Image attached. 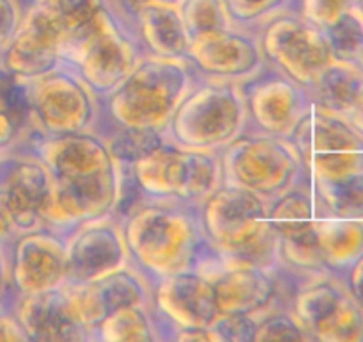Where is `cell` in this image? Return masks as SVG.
<instances>
[{
    "mask_svg": "<svg viewBox=\"0 0 363 342\" xmlns=\"http://www.w3.org/2000/svg\"><path fill=\"white\" fill-rule=\"evenodd\" d=\"M354 6L358 8V11L363 15V0H354Z\"/></svg>",
    "mask_w": 363,
    "mask_h": 342,
    "instance_id": "obj_47",
    "label": "cell"
},
{
    "mask_svg": "<svg viewBox=\"0 0 363 342\" xmlns=\"http://www.w3.org/2000/svg\"><path fill=\"white\" fill-rule=\"evenodd\" d=\"M47 164L27 148L0 155V204L11 214L20 233L45 226L41 211L54 187Z\"/></svg>",
    "mask_w": 363,
    "mask_h": 342,
    "instance_id": "obj_16",
    "label": "cell"
},
{
    "mask_svg": "<svg viewBox=\"0 0 363 342\" xmlns=\"http://www.w3.org/2000/svg\"><path fill=\"white\" fill-rule=\"evenodd\" d=\"M226 8L235 26L258 31L277 13L296 8V0H226Z\"/></svg>",
    "mask_w": 363,
    "mask_h": 342,
    "instance_id": "obj_34",
    "label": "cell"
},
{
    "mask_svg": "<svg viewBox=\"0 0 363 342\" xmlns=\"http://www.w3.org/2000/svg\"><path fill=\"white\" fill-rule=\"evenodd\" d=\"M271 202L223 184L200 209V223L212 260L281 271L280 239L267 221Z\"/></svg>",
    "mask_w": 363,
    "mask_h": 342,
    "instance_id": "obj_3",
    "label": "cell"
},
{
    "mask_svg": "<svg viewBox=\"0 0 363 342\" xmlns=\"http://www.w3.org/2000/svg\"><path fill=\"white\" fill-rule=\"evenodd\" d=\"M27 88L30 134H82L102 127V99L66 62L40 79L29 80Z\"/></svg>",
    "mask_w": 363,
    "mask_h": 342,
    "instance_id": "obj_7",
    "label": "cell"
},
{
    "mask_svg": "<svg viewBox=\"0 0 363 342\" xmlns=\"http://www.w3.org/2000/svg\"><path fill=\"white\" fill-rule=\"evenodd\" d=\"M143 55L132 22L107 2L89 26L68 34L61 45L62 62L72 66L100 99L127 79Z\"/></svg>",
    "mask_w": 363,
    "mask_h": 342,
    "instance_id": "obj_5",
    "label": "cell"
},
{
    "mask_svg": "<svg viewBox=\"0 0 363 342\" xmlns=\"http://www.w3.org/2000/svg\"><path fill=\"white\" fill-rule=\"evenodd\" d=\"M65 38V31L50 11L27 4L18 33L0 54V72L27 82L47 75L62 62Z\"/></svg>",
    "mask_w": 363,
    "mask_h": 342,
    "instance_id": "obj_18",
    "label": "cell"
},
{
    "mask_svg": "<svg viewBox=\"0 0 363 342\" xmlns=\"http://www.w3.org/2000/svg\"><path fill=\"white\" fill-rule=\"evenodd\" d=\"M121 223L132 264L152 282L200 270L212 257L198 209L178 200H139Z\"/></svg>",
    "mask_w": 363,
    "mask_h": 342,
    "instance_id": "obj_1",
    "label": "cell"
},
{
    "mask_svg": "<svg viewBox=\"0 0 363 342\" xmlns=\"http://www.w3.org/2000/svg\"><path fill=\"white\" fill-rule=\"evenodd\" d=\"M178 6L191 40L235 26L230 18L226 0H178Z\"/></svg>",
    "mask_w": 363,
    "mask_h": 342,
    "instance_id": "obj_32",
    "label": "cell"
},
{
    "mask_svg": "<svg viewBox=\"0 0 363 342\" xmlns=\"http://www.w3.org/2000/svg\"><path fill=\"white\" fill-rule=\"evenodd\" d=\"M319 218L363 219V173L310 182Z\"/></svg>",
    "mask_w": 363,
    "mask_h": 342,
    "instance_id": "obj_29",
    "label": "cell"
},
{
    "mask_svg": "<svg viewBox=\"0 0 363 342\" xmlns=\"http://www.w3.org/2000/svg\"><path fill=\"white\" fill-rule=\"evenodd\" d=\"M324 36L333 59L356 62L363 52V15L356 6H351L324 29Z\"/></svg>",
    "mask_w": 363,
    "mask_h": 342,
    "instance_id": "obj_31",
    "label": "cell"
},
{
    "mask_svg": "<svg viewBox=\"0 0 363 342\" xmlns=\"http://www.w3.org/2000/svg\"><path fill=\"white\" fill-rule=\"evenodd\" d=\"M196 82L198 73L187 57L145 54L127 79L102 99V125L162 136Z\"/></svg>",
    "mask_w": 363,
    "mask_h": 342,
    "instance_id": "obj_2",
    "label": "cell"
},
{
    "mask_svg": "<svg viewBox=\"0 0 363 342\" xmlns=\"http://www.w3.org/2000/svg\"><path fill=\"white\" fill-rule=\"evenodd\" d=\"M127 184V164L120 160L109 170L86 179H55L41 211L45 226L66 233L86 221L118 216Z\"/></svg>",
    "mask_w": 363,
    "mask_h": 342,
    "instance_id": "obj_10",
    "label": "cell"
},
{
    "mask_svg": "<svg viewBox=\"0 0 363 342\" xmlns=\"http://www.w3.org/2000/svg\"><path fill=\"white\" fill-rule=\"evenodd\" d=\"M305 179L335 180L363 173V134L342 114L310 107L292 136Z\"/></svg>",
    "mask_w": 363,
    "mask_h": 342,
    "instance_id": "obj_8",
    "label": "cell"
},
{
    "mask_svg": "<svg viewBox=\"0 0 363 342\" xmlns=\"http://www.w3.org/2000/svg\"><path fill=\"white\" fill-rule=\"evenodd\" d=\"M153 314L160 330L173 331L184 328H211L219 317L212 278L201 270H189L169 275L153 282Z\"/></svg>",
    "mask_w": 363,
    "mask_h": 342,
    "instance_id": "obj_17",
    "label": "cell"
},
{
    "mask_svg": "<svg viewBox=\"0 0 363 342\" xmlns=\"http://www.w3.org/2000/svg\"><path fill=\"white\" fill-rule=\"evenodd\" d=\"M69 285L80 317L91 330V337L100 321L114 310L130 305L152 307L153 302V282L134 264L99 280Z\"/></svg>",
    "mask_w": 363,
    "mask_h": 342,
    "instance_id": "obj_22",
    "label": "cell"
},
{
    "mask_svg": "<svg viewBox=\"0 0 363 342\" xmlns=\"http://www.w3.org/2000/svg\"><path fill=\"white\" fill-rule=\"evenodd\" d=\"M317 218L319 214L315 198L308 180L291 187L269 204L267 221L280 241L294 239L312 232Z\"/></svg>",
    "mask_w": 363,
    "mask_h": 342,
    "instance_id": "obj_27",
    "label": "cell"
},
{
    "mask_svg": "<svg viewBox=\"0 0 363 342\" xmlns=\"http://www.w3.org/2000/svg\"><path fill=\"white\" fill-rule=\"evenodd\" d=\"M107 6L114 9L116 13H120L123 18H127L128 22H132V15L138 11L141 6H145L150 0H106Z\"/></svg>",
    "mask_w": 363,
    "mask_h": 342,
    "instance_id": "obj_45",
    "label": "cell"
},
{
    "mask_svg": "<svg viewBox=\"0 0 363 342\" xmlns=\"http://www.w3.org/2000/svg\"><path fill=\"white\" fill-rule=\"evenodd\" d=\"M345 118H347L349 123H351L356 131L363 134V95L359 96L358 102L352 106V109L345 114Z\"/></svg>",
    "mask_w": 363,
    "mask_h": 342,
    "instance_id": "obj_46",
    "label": "cell"
},
{
    "mask_svg": "<svg viewBox=\"0 0 363 342\" xmlns=\"http://www.w3.org/2000/svg\"><path fill=\"white\" fill-rule=\"evenodd\" d=\"M246 132L242 84L198 75L162 132V141L193 152L221 153Z\"/></svg>",
    "mask_w": 363,
    "mask_h": 342,
    "instance_id": "obj_4",
    "label": "cell"
},
{
    "mask_svg": "<svg viewBox=\"0 0 363 342\" xmlns=\"http://www.w3.org/2000/svg\"><path fill=\"white\" fill-rule=\"evenodd\" d=\"M20 236L11 214L6 211V207L0 204V248H9V244L15 241V237Z\"/></svg>",
    "mask_w": 363,
    "mask_h": 342,
    "instance_id": "obj_44",
    "label": "cell"
},
{
    "mask_svg": "<svg viewBox=\"0 0 363 342\" xmlns=\"http://www.w3.org/2000/svg\"><path fill=\"white\" fill-rule=\"evenodd\" d=\"M291 312L310 341L363 342V309L338 275L308 278L299 285Z\"/></svg>",
    "mask_w": 363,
    "mask_h": 342,
    "instance_id": "obj_11",
    "label": "cell"
},
{
    "mask_svg": "<svg viewBox=\"0 0 363 342\" xmlns=\"http://www.w3.org/2000/svg\"><path fill=\"white\" fill-rule=\"evenodd\" d=\"M187 61L200 77L244 84L267 68L257 29L232 26L193 38Z\"/></svg>",
    "mask_w": 363,
    "mask_h": 342,
    "instance_id": "obj_13",
    "label": "cell"
},
{
    "mask_svg": "<svg viewBox=\"0 0 363 342\" xmlns=\"http://www.w3.org/2000/svg\"><path fill=\"white\" fill-rule=\"evenodd\" d=\"M26 2L50 11L66 36L89 26L106 8V0H26Z\"/></svg>",
    "mask_w": 363,
    "mask_h": 342,
    "instance_id": "obj_33",
    "label": "cell"
},
{
    "mask_svg": "<svg viewBox=\"0 0 363 342\" xmlns=\"http://www.w3.org/2000/svg\"><path fill=\"white\" fill-rule=\"evenodd\" d=\"M143 200H177L184 184L186 150L160 143L127 166Z\"/></svg>",
    "mask_w": 363,
    "mask_h": 342,
    "instance_id": "obj_24",
    "label": "cell"
},
{
    "mask_svg": "<svg viewBox=\"0 0 363 342\" xmlns=\"http://www.w3.org/2000/svg\"><path fill=\"white\" fill-rule=\"evenodd\" d=\"M26 8V0H0V54L18 33Z\"/></svg>",
    "mask_w": 363,
    "mask_h": 342,
    "instance_id": "obj_39",
    "label": "cell"
},
{
    "mask_svg": "<svg viewBox=\"0 0 363 342\" xmlns=\"http://www.w3.org/2000/svg\"><path fill=\"white\" fill-rule=\"evenodd\" d=\"M351 6H354V0H296L299 15L323 31Z\"/></svg>",
    "mask_w": 363,
    "mask_h": 342,
    "instance_id": "obj_36",
    "label": "cell"
},
{
    "mask_svg": "<svg viewBox=\"0 0 363 342\" xmlns=\"http://www.w3.org/2000/svg\"><path fill=\"white\" fill-rule=\"evenodd\" d=\"M8 253L13 298L54 291L68 284L65 233L59 230L40 226L20 233L9 244Z\"/></svg>",
    "mask_w": 363,
    "mask_h": 342,
    "instance_id": "obj_15",
    "label": "cell"
},
{
    "mask_svg": "<svg viewBox=\"0 0 363 342\" xmlns=\"http://www.w3.org/2000/svg\"><path fill=\"white\" fill-rule=\"evenodd\" d=\"M9 309L30 342L91 341V330L80 317L69 284L54 291L15 296Z\"/></svg>",
    "mask_w": 363,
    "mask_h": 342,
    "instance_id": "obj_19",
    "label": "cell"
},
{
    "mask_svg": "<svg viewBox=\"0 0 363 342\" xmlns=\"http://www.w3.org/2000/svg\"><path fill=\"white\" fill-rule=\"evenodd\" d=\"M219 155L225 184L269 202L306 180L298 148L287 138L247 131Z\"/></svg>",
    "mask_w": 363,
    "mask_h": 342,
    "instance_id": "obj_6",
    "label": "cell"
},
{
    "mask_svg": "<svg viewBox=\"0 0 363 342\" xmlns=\"http://www.w3.org/2000/svg\"><path fill=\"white\" fill-rule=\"evenodd\" d=\"M247 131L292 139L312 107L308 92L278 70L267 68L242 84Z\"/></svg>",
    "mask_w": 363,
    "mask_h": 342,
    "instance_id": "obj_12",
    "label": "cell"
},
{
    "mask_svg": "<svg viewBox=\"0 0 363 342\" xmlns=\"http://www.w3.org/2000/svg\"><path fill=\"white\" fill-rule=\"evenodd\" d=\"M20 148L36 153L54 179H86L118 162L102 132L41 136L30 134Z\"/></svg>",
    "mask_w": 363,
    "mask_h": 342,
    "instance_id": "obj_20",
    "label": "cell"
},
{
    "mask_svg": "<svg viewBox=\"0 0 363 342\" xmlns=\"http://www.w3.org/2000/svg\"><path fill=\"white\" fill-rule=\"evenodd\" d=\"M27 335L15 314L0 305V342H26Z\"/></svg>",
    "mask_w": 363,
    "mask_h": 342,
    "instance_id": "obj_40",
    "label": "cell"
},
{
    "mask_svg": "<svg viewBox=\"0 0 363 342\" xmlns=\"http://www.w3.org/2000/svg\"><path fill=\"white\" fill-rule=\"evenodd\" d=\"M356 65H358L359 68H362V72H363V52H362V55H359L358 61H356Z\"/></svg>",
    "mask_w": 363,
    "mask_h": 342,
    "instance_id": "obj_48",
    "label": "cell"
},
{
    "mask_svg": "<svg viewBox=\"0 0 363 342\" xmlns=\"http://www.w3.org/2000/svg\"><path fill=\"white\" fill-rule=\"evenodd\" d=\"M164 338L152 307L130 305L111 312L93 330L91 341L153 342Z\"/></svg>",
    "mask_w": 363,
    "mask_h": 342,
    "instance_id": "obj_28",
    "label": "cell"
},
{
    "mask_svg": "<svg viewBox=\"0 0 363 342\" xmlns=\"http://www.w3.org/2000/svg\"><path fill=\"white\" fill-rule=\"evenodd\" d=\"M257 316H219L212 324L218 342H253L257 331Z\"/></svg>",
    "mask_w": 363,
    "mask_h": 342,
    "instance_id": "obj_37",
    "label": "cell"
},
{
    "mask_svg": "<svg viewBox=\"0 0 363 342\" xmlns=\"http://www.w3.org/2000/svg\"><path fill=\"white\" fill-rule=\"evenodd\" d=\"M68 284H87L130 266L123 223L118 216L93 219L65 233Z\"/></svg>",
    "mask_w": 363,
    "mask_h": 342,
    "instance_id": "obj_14",
    "label": "cell"
},
{
    "mask_svg": "<svg viewBox=\"0 0 363 342\" xmlns=\"http://www.w3.org/2000/svg\"><path fill=\"white\" fill-rule=\"evenodd\" d=\"M132 26L145 54L186 59L191 36L178 0H150L132 15Z\"/></svg>",
    "mask_w": 363,
    "mask_h": 342,
    "instance_id": "obj_23",
    "label": "cell"
},
{
    "mask_svg": "<svg viewBox=\"0 0 363 342\" xmlns=\"http://www.w3.org/2000/svg\"><path fill=\"white\" fill-rule=\"evenodd\" d=\"M342 280H344L352 299L363 309V255L342 275Z\"/></svg>",
    "mask_w": 363,
    "mask_h": 342,
    "instance_id": "obj_41",
    "label": "cell"
},
{
    "mask_svg": "<svg viewBox=\"0 0 363 342\" xmlns=\"http://www.w3.org/2000/svg\"><path fill=\"white\" fill-rule=\"evenodd\" d=\"M223 184H225V177H223L219 153L186 150L184 184L177 198L178 202L200 209Z\"/></svg>",
    "mask_w": 363,
    "mask_h": 342,
    "instance_id": "obj_30",
    "label": "cell"
},
{
    "mask_svg": "<svg viewBox=\"0 0 363 342\" xmlns=\"http://www.w3.org/2000/svg\"><path fill=\"white\" fill-rule=\"evenodd\" d=\"M258 36L267 65L305 89L333 61L324 31L303 18L296 8L271 16L258 27Z\"/></svg>",
    "mask_w": 363,
    "mask_h": 342,
    "instance_id": "obj_9",
    "label": "cell"
},
{
    "mask_svg": "<svg viewBox=\"0 0 363 342\" xmlns=\"http://www.w3.org/2000/svg\"><path fill=\"white\" fill-rule=\"evenodd\" d=\"M313 232L330 273L342 277L363 255V219L324 216L315 219Z\"/></svg>",
    "mask_w": 363,
    "mask_h": 342,
    "instance_id": "obj_25",
    "label": "cell"
},
{
    "mask_svg": "<svg viewBox=\"0 0 363 342\" xmlns=\"http://www.w3.org/2000/svg\"><path fill=\"white\" fill-rule=\"evenodd\" d=\"M306 92L313 106L345 116L363 95V72L356 62L333 59Z\"/></svg>",
    "mask_w": 363,
    "mask_h": 342,
    "instance_id": "obj_26",
    "label": "cell"
},
{
    "mask_svg": "<svg viewBox=\"0 0 363 342\" xmlns=\"http://www.w3.org/2000/svg\"><path fill=\"white\" fill-rule=\"evenodd\" d=\"M30 127L18 116L0 106V155L20 148L30 136Z\"/></svg>",
    "mask_w": 363,
    "mask_h": 342,
    "instance_id": "obj_38",
    "label": "cell"
},
{
    "mask_svg": "<svg viewBox=\"0 0 363 342\" xmlns=\"http://www.w3.org/2000/svg\"><path fill=\"white\" fill-rule=\"evenodd\" d=\"M212 278L219 316H257L264 312L278 292V273L251 264H205L200 267Z\"/></svg>",
    "mask_w": 363,
    "mask_h": 342,
    "instance_id": "obj_21",
    "label": "cell"
},
{
    "mask_svg": "<svg viewBox=\"0 0 363 342\" xmlns=\"http://www.w3.org/2000/svg\"><path fill=\"white\" fill-rule=\"evenodd\" d=\"M11 298H13V289H11L9 253H8V248H0V305L8 307L9 309Z\"/></svg>",
    "mask_w": 363,
    "mask_h": 342,
    "instance_id": "obj_42",
    "label": "cell"
},
{
    "mask_svg": "<svg viewBox=\"0 0 363 342\" xmlns=\"http://www.w3.org/2000/svg\"><path fill=\"white\" fill-rule=\"evenodd\" d=\"M265 341H310V337L294 314L285 310V312H272L264 319H258L253 342Z\"/></svg>",
    "mask_w": 363,
    "mask_h": 342,
    "instance_id": "obj_35",
    "label": "cell"
},
{
    "mask_svg": "<svg viewBox=\"0 0 363 342\" xmlns=\"http://www.w3.org/2000/svg\"><path fill=\"white\" fill-rule=\"evenodd\" d=\"M167 338L178 342H218L212 328H184V330L173 331Z\"/></svg>",
    "mask_w": 363,
    "mask_h": 342,
    "instance_id": "obj_43",
    "label": "cell"
}]
</instances>
